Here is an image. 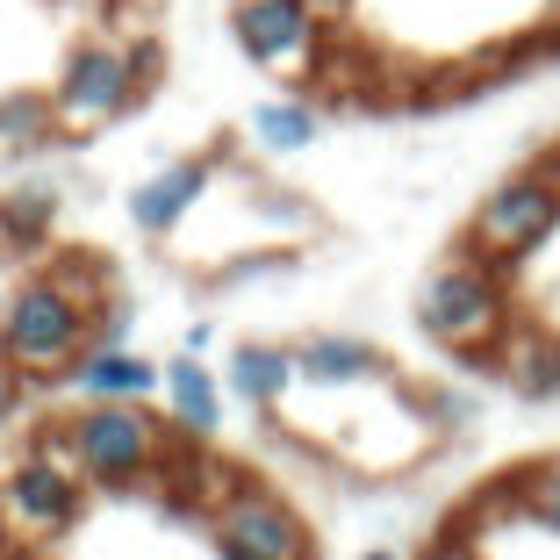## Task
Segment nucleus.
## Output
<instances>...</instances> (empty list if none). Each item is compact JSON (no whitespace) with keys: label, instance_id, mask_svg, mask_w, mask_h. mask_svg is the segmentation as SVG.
<instances>
[{"label":"nucleus","instance_id":"aec40b11","mask_svg":"<svg viewBox=\"0 0 560 560\" xmlns=\"http://www.w3.org/2000/svg\"><path fill=\"white\" fill-rule=\"evenodd\" d=\"M209 346H215V330H209V324H187L180 352H195V360H209Z\"/></svg>","mask_w":560,"mask_h":560},{"label":"nucleus","instance_id":"4be33fe9","mask_svg":"<svg viewBox=\"0 0 560 560\" xmlns=\"http://www.w3.org/2000/svg\"><path fill=\"white\" fill-rule=\"evenodd\" d=\"M417 560H481L475 546H431V553H417Z\"/></svg>","mask_w":560,"mask_h":560},{"label":"nucleus","instance_id":"4468645a","mask_svg":"<svg viewBox=\"0 0 560 560\" xmlns=\"http://www.w3.org/2000/svg\"><path fill=\"white\" fill-rule=\"evenodd\" d=\"M245 130H252V144H259L266 159H295V151H310L316 137H324V116H316L302 94L280 86V94H266L259 108L245 116Z\"/></svg>","mask_w":560,"mask_h":560},{"label":"nucleus","instance_id":"20e7f679","mask_svg":"<svg viewBox=\"0 0 560 560\" xmlns=\"http://www.w3.org/2000/svg\"><path fill=\"white\" fill-rule=\"evenodd\" d=\"M553 231H560V151H546V159L517 165L511 180H495L481 195V209L467 215L460 252H475L481 266H495L511 280Z\"/></svg>","mask_w":560,"mask_h":560},{"label":"nucleus","instance_id":"f03ea898","mask_svg":"<svg viewBox=\"0 0 560 560\" xmlns=\"http://www.w3.org/2000/svg\"><path fill=\"white\" fill-rule=\"evenodd\" d=\"M417 330L431 346H445L453 360L489 366L511 338V288L495 266H481L475 252H453L445 266H431L417 288Z\"/></svg>","mask_w":560,"mask_h":560},{"label":"nucleus","instance_id":"7ed1b4c3","mask_svg":"<svg viewBox=\"0 0 560 560\" xmlns=\"http://www.w3.org/2000/svg\"><path fill=\"white\" fill-rule=\"evenodd\" d=\"M80 503H86V481L72 467V445L58 424H44L15 460L0 467V546H22L30 553V546L66 539Z\"/></svg>","mask_w":560,"mask_h":560},{"label":"nucleus","instance_id":"f8f14e48","mask_svg":"<svg viewBox=\"0 0 560 560\" xmlns=\"http://www.w3.org/2000/svg\"><path fill=\"white\" fill-rule=\"evenodd\" d=\"M165 410H173V424L187 431V439H223V381L209 374V360H195V352H173L165 360Z\"/></svg>","mask_w":560,"mask_h":560},{"label":"nucleus","instance_id":"6ab92c4d","mask_svg":"<svg viewBox=\"0 0 560 560\" xmlns=\"http://www.w3.org/2000/svg\"><path fill=\"white\" fill-rule=\"evenodd\" d=\"M22 388H30V381H22V374H15V366L0 360V431L15 424V410H22Z\"/></svg>","mask_w":560,"mask_h":560},{"label":"nucleus","instance_id":"f257e3e1","mask_svg":"<svg viewBox=\"0 0 560 560\" xmlns=\"http://www.w3.org/2000/svg\"><path fill=\"white\" fill-rule=\"evenodd\" d=\"M101 316H108V273L101 259H50L22 273L0 302V360L22 381H58L72 374L86 346H94Z\"/></svg>","mask_w":560,"mask_h":560},{"label":"nucleus","instance_id":"412c9836","mask_svg":"<svg viewBox=\"0 0 560 560\" xmlns=\"http://www.w3.org/2000/svg\"><path fill=\"white\" fill-rule=\"evenodd\" d=\"M310 8H316V15H324V22H346L352 8H360V0H310Z\"/></svg>","mask_w":560,"mask_h":560},{"label":"nucleus","instance_id":"a211bd4d","mask_svg":"<svg viewBox=\"0 0 560 560\" xmlns=\"http://www.w3.org/2000/svg\"><path fill=\"white\" fill-rule=\"evenodd\" d=\"M511 503L532 517V525H546L560 539V453H553V460H539V467H525V475L511 481Z\"/></svg>","mask_w":560,"mask_h":560},{"label":"nucleus","instance_id":"39448f33","mask_svg":"<svg viewBox=\"0 0 560 560\" xmlns=\"http://www.w3.org/2000/svg\"><path fill=\"white\" fill-rule=\"evenodd\" d=\"M151 94L144 66H137L130 36H86L66 50V66L50 80V116H58V144H86L108 122H122L137 101Z\"/></svg>","mask_w":560,"mask_h":560},{"label":"nucleus","instance_id":"f3484780","mask_svg":"<svg viewBox=\"0 0 560 560\" xmlns=\"http://www.w3.org/2000/svg\"><path fill=\"white\" fill-rule=\"evenodd\" d=\"M495 366H503L525 396H560V338L553 330H517V338H503Z\"/></svg>","mask_w":560,"mask_h":560},{"label":"nucleus","instance_id":"dca6fc26","mask_svg":"<svg viewBox=\"0 0 560 560\" xmlns=\"http://www.w3.org/2000/svg\"><path fill=\"white\" fill-rule=\"evenodd\" d=\"M58 144V116H50V94L15 86L0 94V159H44Z\"/></svg>","mask_w":560,"mask_h":560},{"label":"nucleus","instance_id":"6e6552de","mask_svg":"<svg viewBox=\"0 0 560 560\" xmlns=\"http://www.w3.org/2000/svg\"><path fill=\"white\" fill-rule=\"evenodd\" d=\"M209 546L215 560H310V525L280 489L266 481H237L223 503L209 511Z\"/></svg>","mask_w":560,"mask_h":560},{"label":"nucleus","instance_id":"1a4fd4ad","mask_svg":"<svg viewBox=\"0 0 560 560\" xmlns=\"http://www.w3.org/2000/svg\"><path fill=\"white\" fill-rule=\"evenodd\" d=\"M215 180H223V159H215V151H180V159H165L151 180L130 187V223L144 237H180L187 223H195V209L215 195Z\"/></svg>","mask_w":560,"mask_h":560},{"label":"nucleus","instance_id":"ddd939ff","mask_svg":"<svg viewBox=\"0 0 560 560\" xmlns=\"http://www.w3.org/2000/svg\"><path fill=\"white\" fill-rule=\"evenodd\" d=\"M223 381H231V396L252 402V410H280V396L295 388V360H288V346L245 338V346H231V360H223Z\"/></svg>","mask_w":560,"mask_h":560},{"label":"nucleus","instance_id":"0eeeda50","mask_svg":"<svg viewBox=\"0 0 560 560\" xmlns=\"http://www.w3.org/2000/svg\"><path fill=\"white\" fill-rule=\"evenodd\" d=\"M231 36H237V50H245L252 66H259L266 80H280L288 94L324 80L330 50H338L330 22L316 15L310 0H231Z\"/></svg>","mask_w":560,"mask_h":560},{"label":"nucleus","instance_id":"423d86ee","mask_svg":"<svg viewBox=\"0 0 560 560\" xmlns=\"http://www.w3.org/2000/svg\"><path fill=\"white\" fill-rule=\"evenodd\" d=\"M66 445H72V467H80L86 489H144L165 460V424L144 410V402H80L66 417Z\"/></svg>","mask_w":560,"mask_h":560},{"label":"nucleus","instance_id":"2eb2a0df","mask_svg":"<svg viewBox=\"0 0 560 560\" xmlns=\"http://www.w3.org/2000/svg\"><path fill=\"white\" fill-rule=\"evenodd\" d=\"M58 187H15V195H0V252H15V259H36V252L58 237Z\"/></svg>","mask_w":560,"mask_h":560},{"label":"nucleus","instance_id":"9d476101","mask_svg":"<svg viewBox=\"0 0 560 560\" xmlns=\"http://www.w3.org/2000/svg\"><path fill=\"white\" fill-rule=\"evenodd\" d=\"M295 360V388H366V381H388V352L360 330H310L288 346Z\"/></svg>","mask_w":560,"mask_h":560},{"label":"nucleus","instance_id":"5701e85b","mask_svg":"<svg viewBox=\"0 0 560 560\" xmlns=\"http://www.w3.org/2000/svg\"><path fill=\"white\" fill-rule=\"evenodd\" d=\"M360 560H402V553H396V546H374V553H360Z\"/></svg>","mask_w":560,"mask_h":560},{"label":"nucleus","instance_id":"9b49d317","mask_svg":"<svg viewBox=\"0 0 560 560\" xmlns=\"http://www.w3.org/2000/svg\"><path fill=\"white\" fill-rule=\"evenodd\" d=\"M66 388L80 402H144V396H159V388H165V366H151L144 352H130V346L94 338V346L72 360Z\"/></svg>","mask_w":560,"mask_h":560}]
</instances>
